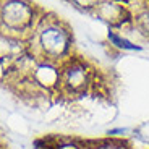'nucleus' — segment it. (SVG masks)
<instances>
[{
    "instance_id": "nucleus-1",
    "label": "nucleus",
    "mask_w": 149,
    "mask_h": 149,
    "mask_svg": "<svg viewBox=\"0 0 149 149\" xmlns=\"http://www.w3.org/2000/svg\"><path fill=\"white\" fill-rule=\"evenodd\" d=\"M34 44L36 52L47 60H57L63 57L70 49V33L58 21L42 23L36 34Z\"/></svg>"
},
{
    "instance_id": "nucleus-2",
    "label": "nucleus",
    "mask_w": 149,
    "mask_h": 149,
    "mask_svg": "<svg viewBox=\"0 0 149 149\" xmlns=\"http://www.w3.org/2000/svg\"><path fill=\"white\" fill-rule=\"evenodd\" d=\"M34 10L24 2H5L0 5V24L10 33L24 31L33 26Z\"/></svg>"
},
{
    "instance_id": "nucleus-3",
    "label": "nucleus",
    "mask_w": 149,
    "mask_h": 149,
    "mask_svg": "<svg viewBox=\"0 0 149 149\" xmlns=\"http://www.w3.org/2000/svg\"><path fill=\"white\" fill-rule=\"evenodd\" d=\"M89 78H88V70H86L84 65L78 63V62H73V63H68L67 67L62 68L60 71V78L58 83L62 84V88L67 91H81L86 88Z\"/></svg>"
},
{
    "instance_id": "nucleus-4",
    "label": "nucleus",
    "mask_w": 149,
    "mask_h": 149,
    "mask_svg": "<svg viewBox=\"0 0 149 149\" xmlns=\"http://www.w3.org/2000/svg\"><path fill=\"white\" fill-rule=\"evenodd\" d=\"M109 39H110V41L113 42L115 45H118V47H122V49H130V50L139 49L138 45H134V44H131V42H128L127 39H122V37H118L117 34H113V33H109Z\"/></svg>"
},
{
    "instance_id": "nucleus-5",
    "label": "nucleus",
    "mask_w": 149,
    "mask_h": 149,
    "mask_svg": "<svg viewBox=\"0 0 149 149\" xmlns=\"http://www.w3.org/2000/svg\"><path fill=\"white\" fill-rule=\"evenodd\" d=\"M138 24L141 26L143 31H146V33L149 34V10H144L141 15L138 16Z\"/></svg>"
}]
</instances>
